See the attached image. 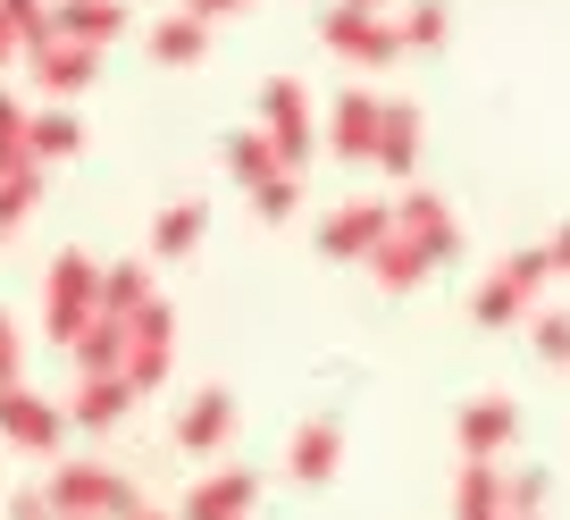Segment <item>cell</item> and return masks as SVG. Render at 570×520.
<instances>
[{
  "label": "cell",
  "instance_id": "1",
  "mask_svg": "<svg viewBox=\"0 0 570 520\" xmlns=\"http://www.w3.org/2000/svg\"><path fill=\"white\" fill-rule=\"evenodd\" d=\"M546 244H520V252H503L495 269L470 286V327H520L537 311V294H546Z\"/></svg>",
  "mask_w": 570,
  "mask_h": 520
},
{
  "label": "cell",
  "instance_id": "2",
  "mask_svg": "<svg viewBox=\"0 0 570 520\" xmlns=\"http://www.w3.org/2000/svg\"><path fill=\"white\" fill-rule=\"evenodd\" d=\"M92 303H101V261L92 252H51V269H42V336L68 353L76 344V327L92 320Z\"/></svg>",
  "mask_w": 570,
  "mask_h": 520
},
{
  "label": "cell",
  "instance_id": "3",
  "mask_svg": "<svg viewBox=\"0 0 570 520\" xmlns=\"http://www.w3.org/2000/svg\"><path fill=\"white\" fill-rule=\"evenodd\" d=\"M42 496H51V512L59 520H126L135 512V479L126 470H109V462H59L51 479H42Z\"/></svg>",
  "mask_w": 570,
  "mask_h": 520
},
{
  "label": "cell",
  "instance_id": "4",
  "mask_svg": "<svg viewBox=\"0 0 570 520\" xmlns=\"http://www.w3.org/2000/svg\"><path fill=\"white\" fill-rule=\"evenodd\" d=\"M168 370H177V303H168V294H151V303L126 320V361H118V377L135 386V395H160Z\"/></svg>",
  "mask_w": 570,
  "mask_h": 520
},
{
  "label": "cell",
  "instance_id": "5",
  "mask_svg": "<svg viewBox=\"0 0 570 520\" xmlns=\"http://www.w3.org/2000/svg\"><path fill=\"white\" fill-rule=\"evenodd\" d=\"M320 42L336 59H353V68H394V59H403L394 9H344V0H327L320 9Z\"/></svg>",
  "mask_w": 570,
  "mask_h": 520
},
{
  "label": "cell",
  "instance_id": "6",
  "mask_svg": "<svg viewBox=\"0 0 570 520\" xmlns=\"http://www.w3.org/2000/svg\"><path fill=\"white\" fill-rule=\"evenodd\" d=\"M261 135L277 144V160L303 177L311 168V151H320V118H311V92L294 85V76H268L261 85Z\"/></svg>",
  "mask_w": 570,
  "mask_h": 520
},
{
  "label": "cell",
  "instance_id": "7",
  "mask_svg": "<svg viewBox=\"0 0 570 520\" xmlns=\"http://www.w3.org/2000/svg\"><path fill=\"white\" fill-rule=\"evenodd\" d=\"M394 235H411V244L428 252V269H453L470 252V235H462V210H453L445 194H428V185H411L403 202H394Z\"/></svg>",
  "mask_w": 570,
  "mask_h": 520
},
{
  "label": "cell",
  "instance_id": "8",
  "mask_svg": "<svg viewBox=\"0 0 570 520\" xmlns=\"http://www.w3.org/2000/svg\"><path fill=\"white\" fill-rule=\"evenodd\" d=\"M0 436H9L18 453H59L68 445V412L18 377V386H0Z\"/></svg>",
  "mask_w": 570,
  "mask_h": 520
},
{
  "label": "cell",
  "instance_id": "9",
  "mask_svg": "<svg viewBox=\"0 0 570 520\" xmlns=\"http://www.w3.org/2000/svg\"><path fill=\"white\" fill-rule=\"evenodd\" d=\"M394 227V202H336L320 218V261H370Z\"/></svg>",
  "mask_w": 570,
  "mask_h": 520
},
{
  "label": "cell",
  "instance_id": "10",
  "mask_svg": "<svg viewBox=\"0 0 570 520\" xmlns=\"http://www.w3.org/2000/svg\"><path fill=\"white\" fill-rule=\"evenodd\" d=\"M512 436H520V403L512 395H470L462 412H453V445H462V462H495Z\"/></svg>",
  "mask_w": 570,
  "mask_h": 520
},
{
  "label": "cell",
  "instance_id": "11",
  "mask_svg": "<svg viewBox=\"0 0 570 520\" xmlns=\"http://www.w3.org/2000/svg\"><path fill=\"white\" fill-rule=\"evenodd\" d=\"M26 68H35V85L51 92V101H76V92H92V76H101V51H92V42H68V35H42L35 51H26Z\"/></svg>",
  "mask_w": 570,
  "mask_h": 520
},
{
  "label": "cell",
  "instance_id": "12",
  "mask_svg": "<svg viewBox=\"0 0 570 520\" xmlns=\"http://www.w3.org/2000/svg\"><path fill=\"white\" fill-rule=\"evenodd\" d=\"M252 503H261V470H210V479H194L185 487V503H177V520H252Z\"/></svg>",
  "mask_w": 570,
  "mask_h": 520
},
{
  "label": "cell",
  "instance_id": "13",
  "mask_svg": "<svg viewBox=\"0 0 570 520\" xmlns=\"http://www.w3.org/2000/svg\"><path fill=\"white\" fill-rule=\"evenodd\" d=\"M377 101H386V92L344 85L336 109H327V126H320V151H336V160H370V144H377Z\"/></svg>",
  "mask_w": 570,
  "mask_h": 520
},
{
  "label": "cell",
  "instance_id": "14",
  "mask_svg": "<svg viewBox=\"0 0 570 520\" xmlns=\"http://www.w3.org/2000/svg\"><path fill=\"white\" fill-rule=\"evenodd\" d=\"M420 151H428V118H420V101H377V144H370V160L386 168V177H403V185H411Z\"/></svg>",
  "mask_w": 570,
  "mask_h": 520
},
{
  "label": "cell",
  "instance_id": "15",
  "mask_svg": "<svg viewBox=\"0 0 570 520\" xmlns=\"http://www.w3.org/2000/svg\"><path fill=\"white\" fill-rule=\"evenodd\" d=\"M336 470H344V420L320 412V420L294 429V445H285V479H294V487H327Z\"/></svg>",
  "mask_w": 570,
  "mask_h": 520
},
{
  "label": "cell",
  "instance_id": "16",
  "mask_svg": "<svg viewBox=\"0 0 570 520\" xmlns=\"http://www.w3.org/2000/svg\"><path fill=\"white\" fill-rule=\"evenodd\" d=\"M135 403H142L135 386H126L118 370H101V377H76V395L59 403V412H68V429H85V436H109L126 412H135Z\"/></svg>",
  "mask_w": 570,
  "mask_h": 520
},
{
  "label": "cell",
  "instance_id": "17",
  "mask_svg": "<svg viewBox=\"0 0 570 520\" xmlns=\"http://www.w3.org/2000/svg\"><path fill=\"white\" fill-rule=\"evenodd\" d=\"M235 436V395L227 386H194V395H185V412H177V453H218Z\"/></svg>",
  "mask_w": 570,
  "mask_h": 520
},
{
  "label": "cell",
  "instance_id": "18",
  "mask_svg": "<svg viewBox=\"0 0 570 520\" xmlns=\"http://www.w3.org/2000/svg\"><path fill=\"white\" fill-rule=\"evenodd\" d=\"M126 26H135V9H126V0H51V35L92 42V51H109Z\"/></svg>",
  "mask_w": 570,
  "mask_h": 520
},
{
  "label": "cell",
  "instance_id": "19",
  "mask_svg": "<svg viewBox=\"0 0 570 520\" xmlns=\"http://www.w3.org/2000/svg\"><path fill=\"white\" fill-rule=\"evenodd\" d=\"M202 235H210V202H202V194H177L160 218H151V261H194Z\"/></svg>",
  "mask_w": 570,
  "mask_h": 520
},
{
  "label": "cell",
  "instance_id": "20",
  "mask_svg": "<svg viewBox=\"0 0 570 520\" xmlns=\"http://www.w3.org/2000/svg\"><path fill=\"white\" fill-rule=\"evenodd\" d=\"M85 144H92V135H85V118H76L68 101H59V109H35V126H26V151H35L42 168L85 160Z\"/></svg>",
  "mask_w": 570,
  "mask_h": 520
},
{
  "label": "cell",
  "instance_id": "21",
  "mask_svg": "<svg viewBox=\"0 0 570 520\" xmlns=\"http://www.w3.org/2000/svg\"><path fill=\"white\" fill-rule=\"evenodd\" d=\"M142 51L160 59V68H202V59H210V26L177 9V18H160L151 35H142Z\"/></svg>",
  "mask_w": 570,
  "mask_h": 520
},
{
  "label": "cell",
  "instance_id": "22",
  "mask_svg": "<svg viewBox=\"0 0 570 520\" xmlns=\"http://www.w3.org/2000/svg\"><path fill=\"white\" fill-rule=\"evenodd\" d=\"M370 277H377L386 294H420V286H428L436 269H428V252L411 244V235H394V227H386V244L370 252Z\"/></svg>",
  "mask_w": 570,
  "mask_h": 520
},
{
  "label": "cell",
  "instance_id": "23",
  "mask_svg": "<svg viewBox=\"0 0 570 520\" xmlns=\"http://www.w3.org/2000/svg\"><path fill=\"white\" fill-rule=\"evenodd\" d=\"M218 160H227V177L244 185V194H252V185H268V177L285 168V160H277V144H268L261 126H235L227 144H218Z\"/></svg>",
  "mask_w": 570,
  "mask_h": 520
},
{
  "label": "cell",
  "instance_id": "24",
  "mask_svg": "<svg viewBox=\"0 0 570 520\" xmlns=\"http://www.w3.org/2000/svg\"><path fill=\"white\" fill-rule=\"evenodd\" d=\"M453 520H503V470L495 462L453 470Z\"/></svg>",
  "mask_w": 570,
  "mask_h": 520
},
{
  "label": "cell",
  "instance_id": "25",
  "mask_svg": "<svg viewBox=\"0 0 570 520\" xmlns=\"http://www.w3.org/2000/svg\"><path fill=\"white\" fill-rule=\"evenodd\" d=\"M42 210V160H26V168H0V244L26 227V218Z\"/></svg>",
  "mask_w": 570,
  "mask_h": 520
},
{
  "label": "cell",
  "instance_id": "26",
  "mask_svg": "<svg viewBox=\"0 0 570 520\" xmlns=\"http://www.w3.org/2000/svg\"><path fill=\"white\" fill-rule=\"evenodd\" d=\"M142 303H151V269H142V261H109V269H101V303H92V311H109V320H135Z\"/></svg>",
  "mask_w": 570,
  "mask_h": 520
},
{
  "label": "cell",
  "instance_id": "27",
  "mask_svg": "<svg viewBox=\"0 0 570 520\" xmlns=\"http://www.w3.org/2000/svg\"><path fill=\"white\" fill-rule=\"evenodd\" d=\"M394 35H403V59L411 51H445V42H453V9H445V0H411L403 18H394Z\"/></svg>",
  "mask_w": 570,
  "mask_h": 520
},
{
  "label": "cell",
  "instance_id": "28",
  "mask_svg": "<svg viewBox=\"0 0 570 520\" xmlns=\"http://www.w3.org/2000/svg\"><path fill=\"white\" fill-rule=\"evenodd\" d=\"M546 503H553L546 462H529V470H503V520H546Z\"/></svg>",
  "mask_w": 570,
  "mask_h": 520
},
{
  "label": "cell",
  "instance_id": "29",
  "mask_svg": "<svg viewBox=\"0 0 570 520\" xmlns=\"http://www.w3.org/2000/svg\"><path fill=\"white\" fill-rule=\"evenodd\" d=\"M294 210H303V177H294V168H277L268 185H252V218H261V227H285Z\"/></svg>",
  "mask_w": 570,
  "mask_h": 520
},
{
  "label": "cell",
  "instance_id": "30",
  "mask_svg": "<svg viewBox=\"0 0 570 520\" xmlns=\"http://www.w3.org/2000/svg\"><path fill=\"white\" fill-rule=\"evenodd\" d=\"M529 353L546 370H570V311H529Z\"/></svg>",
  "mask_w": 570,
  "mask_h": 520
},
{
  "label": "cell",
  "instance_id": "31",
  "mask_svg": "<svg viewBox=\"0 0 570 520\" xmlns=\"http://www.w3.org/2000/svg\"><path fill=\"white\" fill-rule=\"evenodd\" d=\"M26 126H35V109L0 85V168H26V160H35V151H26Z\"/></svg>",
  "mask_w": 570,
  "mask_h": 520
},
{
  "label": "cell",
  "instance_id": "32",
  "mask_svg": "<svg viewBox=\"0 0 570 520\" xmlns=\"http://www.w3.org/2000/svg\"><path fill=\"white\" fill-rule=\"evenodd\" d=\"M0 18H9V35H18V51H35V42L51 35V0H0Z\"/></svg>",
  "mask_w": 570,
  "mask_h": 520
},
{
  "label": "cell",
  "instance_id": "33",
  "mask_svg": "<svg viewBox=\"0 0 570 520\" xmlns=\"http://www.w3.org/2000/svg\"><path fill=\"white\" fill-rule=\"evenodd\" d=\"M26 377V336H18V320L0 311V386H18Z\"/></svg>",
  "mask_w": 570,
  "mask_h": 520
},
{
  "label": "cell",
  "instance_id": "34",
  "mask_svg": "<svg viewBox=\"0 0 570 520\" xmlns=\"http://www.w3.org/2000/svg\"><path fill=\"white\" fill-rule=\"evenodd\" d=\"M9 520H59V512H51L42 487H18V496H9Z\"/></svg>",
  "mask_w": 570,
  "mask_h": 520
},
{
  "label": "cell",
  "instance_id": "35",
  "mask_svg": "<svg viewBox=\"0 0 570 520\" xmlns=\"http://www.w3.org/2000/svg\"><path fill=\"white\" fill-rule=\"evenodd\" d=\"M252 0H185V18H202V26H218V18H244Z\"/></svg>",
  "mask_w": 570,
  "mask_h": 520
},
{
  "label": "cell",
  "instance_id": "36",
  "mask_svg": "<svg viewBox=\"0 0 570 520\" xmlns=\"http://www.w3.org/2000/svg\"><path fill=\"white\" fill-rule=\"evenodd\" d=\"M546 269H553V277H570V218L546 235Z\"/></svg>",
  "mask_w": 570,
  "mask_h": 520
},
{
  "label": "cell",
  "instance_id": "37",
  "mask_svg": "<svg viewBox=\"0 0 570 520\" xmlns=\"http://www.w3.org/2000/svg\"><path fill=\"white\" fill-rule=\"evenodd\" d=\"M9 51H18V35H9V18H0V76H9Z\"/></svg>",
  "mask_w": 570,
  "mask_h": 520
},
{
  "label": "cell",
  "instance_id": "38",
  "mask_svg": "<svg viewBox=\"0 0 570 520\" xmlns=\"http://www.w3.org/2000/svg\"><path fill=\"white\" fill-rule=\"evenodd\" d=\"M126 520H177V512H151V503H135V512H126Z\"/></svg>",
  "mask_w": 570,
  "mask_h": 520
},
{
  "label": "cell",
  "instance_id": "39",
  "mask_svg": "<svg viewBox=\"0 0 570 520\" xmlns=\"http://www.w3.org/2000/svg\"><path fill=\"white\" fill-rule=\"evenodd\" d=\"M344 9H394V0H344Z\"/></svg>",
  "mask_w": 570,
  "mask_h": 520
}]
</instances>
